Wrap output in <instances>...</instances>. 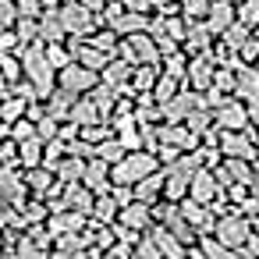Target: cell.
Wrapping results in <instances>:
<instances>
[{
    "label": "cell",
    "instance_id": "cell-1",
    "mask_svg": "<svg viewBox=\"0 0 259 259\" xmlns=\"http://www.w3.org/2000/svg\"><path fill=\"white\" fill-rule=\"evenodd\" d=\"M213 234L227 245V248H241L245 241H248V234H252V220L245 217V213H238V209H231V213H224V217H217V224H213Z\"/></svg>",
    "mask_w": 259,
    "mask_h": 259
},
{
    "label": "cell",
    "instance_id": "cell-2",
    "mask_svg": "<svg viewBox=\"0 0 259 259\" xmlns=\"http://www.w3.org/2000/svg\"><path fill=\"white\" fill-rule=\"evenodd\" d=\"M96 85H100V71H93V68L78 64V61H71V64H64V68L57 71V89H68V93H75V96H85V93H93Z\"/></svg>",
    "mask_w": 259,
    "mask_h": 259
},
{
    "label": "cell",
    "instance_id": "cell-3",
    "mask_svg": "<svg viewBox=\"0 0 259 259\" xmlns=\"http://www.w3.org/2000/svg\"><path fill=\"white\" fill-rule=\"evenodd\" d=\"M217 146H220L224 156H238V160H252V163H255V139H252L248 132H224V128H220Z\"/></svg>",
    "mask_w": 259,
    "mask_h": 259
},
{
    "label": "cell",
    "instance_id": "cell-4",
    "mask_svg": "<svg viewBox=\"0 0 259 259\" xmlns=\"http://www.w3.org/2000/svg\"><path fill=\"white\" fill-rule=\"evenodd\" d=\"M213 117H217V128H224V132H245L248 128V103L234 96L224 107H217Z\"/></svg>",
    "mask_w": 259,
    "mask_h": 259
},
{
    "label": "cell",
    "instance_id": "cell-5",
    "mask_svg": "<svg viewBox=\"0 0 259 259\" xmlns=\"http://www.w3.org/2000/svg\"><path fill=\"white\" fill-rule=\"evenodd\" d=\"M188 195H192L195 202H202V206H209V202L220 195V181H217L213 167H199V170L192 174V181H188Z\"/></svg>",
    "mask_w": 259,
    "mask_h": 259
},
{
    "label": "cell",
    "instance_id": "cell-6",
    "mask_svg": "<svg viewBox=\"0 0 259 259\" xmlns=\"http://www.w3.org/2000/svg\"><path fill=\"white\" fill-rule=\"evenodd\" d=\"M117 220H121L124 227L139 231V234H146V231L156 224V220H153V206H149V202H142V199L124 202V206H121V213H117Z\"/></svg>",
    "mask_w": 259,
    "mask_h": 259
},
{
    "label": "cell",
    "instance_id": "cell-7",
    "mask_svg": "<svg viewBox=\"0 0 259 259\" xmlns=\"http://www.w3.org/2000/svg\"><path fill=\"white\" fill-rule=\"evenodd\" d=\"M89 224V217L85 213H78V209H54L50 217H47V227H50V234L54 238H61V234H78L82 227Z\"/></svg>",
    "mask_w": 259,
    "mask_h": 259
},
{
    "label": "cell",
    "instance_id": "cell-8",
    "mask_svg": "<svg viewBox=\"0 0 259 259\" xmlns=\"http://www.w3.org/2000/svg\"><path fill=\"white\" fill-rule=\"evenodd\" d=\"M202 107V93H195V89H181L170 103H163V121H185L192 110H199Z\"/></svg>",
    "mask_w": 259,
    "mask_h": 259
},
{
    "label": "cell",
    "instance_id": "cell-9",
    "mask_svg": "<svg viewBox=\"0 0 259 259\" xmlns=\"http://www.w3.org/2000/svg\"><path fill=\"white\" fill-rule=\"evenodd\" d=\"M82 185H85V188H93L96 195L110 192V188H114V185H110V163H103L100 156L85 160V170H82Z\"/></svg>",
    "mask_w": 259,
    "mask_h": 259
},
{
    "label": "cell",
    "instance_id": "cell-10",
    "mask_svg": "<svg viewBox=\"0 0 259 259\" xmlns=\"http://www.w3.org/2000/svg\"><path fill=\"white\" fill-rule=\"evenodd\" d=\"M64 206L68 209H78V213H85V217H93V206H96V192L93 188H85L82 181H71V185H64Z\"/></svg>",
    "mask_w": 259,
    "mask_h": 259
},
{
    "label": "cell",
    "instance_id": "cell-11",
    "mask_svg": "<svg viewBox=\"0 0 259 259\" xmlns=\"http://www.w3.org/2000/svg\"><path fill=\"white\" fill-rule=\"evenodd\" d=\"M22 181H25L29 195H43V199H47V192L57 185V174L39 163V167H25V170H22Z\"/></svg>",
    "mask_w": 259,
    "mask_h": 259
},
{
    "label": "cell",
    "instance_id": "cell-12",
    "mask_svg": "<svg viewBox=\"0 0 259 259\" xmlns=\"http://www.w3.org/2000/svg\"><path fill=\"white\" fill-rule=\"evenodd\" d=\"M185 75H188V82H192V89H195V93H206V89L213 85V78H217V64H213L209 57H202V54H199V57L188 64V71H185Z\"/></svg>",
    "mask_w": 259,
    "mask_h": 259
},
{
    "label": "cell",
    "instance_id": "cell-13",
    "mask_svg": "<svg viewBox=\"0 0 259 259\" xmlns=\"http://www.w3.org/2000/svg\"><path fill=\"white\" fill-rule=\"evenodd\" d=\"M146 234L153 238V245L160 248V255H163V259H181V255L188 252V248H185V245H181V241H178V238H174V234H170L163 224H153Z\"/></svg>",
    "mask_w": 259,
    "mask_h": 259
},
{
    "label": "cell",
    "instance_id": "cell-14",
    "mask_svg": "<svg viewBox=\"0 0 259 259\" xmlns=\"http://www.w3.org/2000/svg\"><path fill=\"white\" fill-rule=\"evenodd\" d=\"M234 96L245 103L259 96V68H245V64L234 68Z\"/></svg>",
    "mask_w": 259,
    "mask_h": 259
},
{
    "label": "cell",
    "instance_id": "cell-15",
    "mask_svg": "<svg viewBox=\"0 0 259 259\" xmlns=\"http://www.w3.org/2000/svg\"><path fill=\"white\" fill-rule=\"evenodd\" d=\"M156 47L146 39V36H128V47H124V57L128 64H156Z\"/></svg>",
    "mask_w": 259,
    "mask_h": 259
},
{
    "label": "cell",
    "instance_id": "cell-16",
    "mask_svg": "<svg viewBox=\"0 0 259 259\" xmlns=\"http://www.w3.org/2000/svg\"><path fill=\"white\" fill-rule=\"evenodd\" d=\"M135 199H142V202H156V199H163V167L160 170H153V174H146V178H139L135 181Z\"/></svg>",
    "mask_w": 259,
    "mask_h": 259
},
{
    "label": "cell",
    "instance_id": "cell-17",
    "mask_svg": "<svg viewBox=\"0 0 259 259\" xmlns=\"http://www.w3.org/2000/svg\"><path fill=\"white\" fill-rule=\"evenodd\" d=\"M61 22H64V29L75 32V36H85V32L93 29V18H89V11H85L82 4H68V8L61 11Z\"/></svg>",
    "mask_w": 259,
    "mask_h": 259
},
{
    "label": "cell",
    "instance_id": "cell-18",
    "mask_svg": "<svg viewBox=\"0 0 259 259\" xmlns=\"http://www.w3.org/2000/svg\"><path fill=\"white\" fill-rule=\"evenodd\" d=\"M18 213H22L25 224H47V217H50V202H47L43 195H25V199L18 202Z\"/></svg>",
    "mask_w": 259,
    "mask_h": 259
},
{
    "label": "cell",
    "instance_id": "cell-19",
    "mask_svg": "<svg viewBox=\"0 0 259 259\" xmlns=\"http://www.w3.org/2000/svg\"><path fill=\"white\" fill-rule=\"evenodd\" d=\"M117 213H121V202H117V195L114 192H103V195H96V206H93V224H114L117 220Z\"/></svg>",
    "mask_w": 259,
    "mask_h": 259
},
{
    "label": "cell",
    "instance_id": "cell-20",
    "mask_svg": "<svg viewBox=\"0 0 259 259\" xmlns=\"http://www.w3.org/2000/svg\"><path fill=\"white\" fill-rule=\"evenodd\" d=\"M43 146H47V142L36 139V135L25 139V142H18V167H22V170H25V167H39V163H43Z\"/></svg>",
    "mask_w": 259,
    "mask_h": 259
},
{
    "label": "cell",
    "instance_id": "cell-21",
    "mask_svg": "<svg viewBox=\"0 0 259 259\" xmlns=\"http://www.w3.org/2000/svg\"><path fill=\"white\" fill-rule=\"evenodd\" d=\"M178 93H181V78H174V75H167V71H163V75L156 78V85H153V93H149V96L163 107V103H170Z\"/></svg>",
    "mask_w": 259,
    "mask_h": 259
},
{
    "label": "cell",
    "instance_id": "cell-22",
    "mask_svg": "<svg viewBox=\"0 0 259 259\" xmlns=\"http://www.w3.org/2000/svg\"><path fill=\"white\" fill-rule=\"evenodd\" d=\"M178 209H181V206H178ZM163 227H167V231H170V234H174V238H178V241H181L185 248H192V245L199 241V231H195V227H192V224H188V220H185L181 213H178L174 220H167Z\"/></svg>",
    "mask_w": 259,
    "mask_h": 259
},
{
    "label": "cell",
    "instance_id": "cell-23",
    "mask_svg": "<svg viewBox=\"0 0 259 259\" xmlns=\"http://www.w3.org/2000/svg\"><path fill=\"white\" fill-rule=\"evenodd\" d=\"M96 156H100L103 163H121V160L128 156V149L121 146V139H117V135H107L103 142H96Z\"/></svg>",
    "mask_w": 259,
    "mask_h": 259
},
{
    "label": "cell",
    "instance_id": "cell-24",
    "mask_svg": "<svg viewBox=\"0 0 259 259\" xmlns=\"http://www.w3.org/2000/svg\"><path fill=\"white\" fill-rule=\"evenodd\" d=\"M15 252H18V259H50V248H47V245H39L29 231L15 241Z\"/></svg>",
    "mask_w": 259,
    "mask_h": 259
},
{
    "label": "cell",
    "instance_id": "cell-25",
    "mask_svg": "<svg viewBox=\"0 0 259 259\" xmlns=\"http://www.w3.org/2000/svg\"><path fill=\"white\" fill-rule=\"evenodd\" d=\"M82 170H85V160H78V156H64L61 163H57V181H64V185H71V181H82Z\"/></svg>",
    "mask_w": 259,
    "mask_h": 259
},
{
    "label": "cell",
    "instance_id": "cell-26",
    "mask_svg": "<svg viewBox=\"0 0 259 259\" xmlns=\"http://www.w3.org/2000/svg\"><path fill=\"white\" fill-rule=\"evenodd\" d=\"M185 195H188V178L163 170V199H170V202H181Z\"/></svg>",
    "mask_w": 259,
    "mask_h": 259
},
{
    "label": "cell",
    "instance_id": "cell-27",
    "mask_svg": "<svg viewBox=\"0 0 259 259\" xmlns=\"http://www.w3.org/2000/svg\"><path fill=\"white\" fill-rule=\"evenodd\" d=\"M209 32H220L224 36V29H231V22H234V11L227 8V4H209Z\"/></svg>",
    "mask_w": 259,
    "mask_h": 259
},
{
    "label": "cell",
    "instance_id": "cell-28",
    "mask_svg": "<svg viewBox=\"0 0 259 259\" xmlns=\"http://www.w3.org/2000/svg\"><path fill=\"white\" fill-rule=\"evenodd\" d=\"M39 36H43L47 43H61V39L68 36V29H64V22H61V15H43V22H39Z\"/></svg>",
    "mask_w": 259,
    "mask_h": 259
},
{
    "label": "cell",
    "instance_id": "cell-29",
    "mask_svg": "<svg viewBox=\"0 0 259 259\" xmlns=\"http://www.w3.org/2000/svg\"><path fill=\"white\" fill-rule=\"evenodd\" d=\"M64 156H68V142H64V139H54V142L43 146V167L57 170V163H61Z\"/></svg>",
    "mask_w": 259,
    "mask_h": 259
},
{
    "label": "cell",
    "instance_id": "cell-30",
    "mask_svg": "<svg viewBox=\"0 0 259 259\" xmlns=\"http://www.w3.org/2000/svg\"><path fill=\"white\" fill-rule=\"evenodd\" d=\"M36 139H43V142L61 139V121H57V117H50V114H43V117L36 121Z\"/></svg>",
    "mask_w": 259,
    "mask_h": 259
},
{
    "label": "cell",
    "instance_id": "cell-31",
    "mask_svg": "<svg viewBox=\"0 0 259 259\" xmlns=\"http://www.w3.org/2000/svg\"><path fill=\"white\" fill-rule=\"evenodd\" d=\"M8 135H11L15 142H25V139H32V135H36V121H32V117H18V121L8 128Z\"/></svg>",
    "mask_w": 259,
    "mask_h": 259
},
{
    "label": "cell",
    "instance_id": "cell-32",
    "mask_svg": "<svg viewBox=\"0 0 259 259\" xmlns=\"http://www.w3.org/2000/svg\"><path fill=\"white\" fill-rule=\"evenodd\" d=\"M47 57H50V64H54L57 71H61L64 64H71V54H68L61 43H50V47H47Z\"/></svg>",
    "mask_w": 259,
    "mask_h": 259
},
{
    "label": "cell",
    "instance_id": "cell-33",
    "mask_svg": "<svg viewBox=\"0 0 259 259\" xmlns=\"http://www.w3.org/2000/svg\"><path fill=\"white\" fill-rule=\"evenodd\" d=\"M238 18H241V25H255L259 22V0H245L241 11H238Z\"/></svg>",
    "mask_w": 259,
    "mask_h": 259
},
{
    "label": "cell",
    "instance_id": "cell-34",
    "mask_svg": "<svg viewBox=\"0 0 259 259\" xmlns=\"http://www.w3.org/2000/svg\"><path fill=\"white\" fill-rule=\"evenodd\" d=\"M238 252H241V259H259V231H252L248 241H245Z\"/></svg>",
    "mask_w": 259,
    "mask_h": 259
},
{
    "label": "cell",
    "instance_id": "cell-35",
    "mask_svg": "<svg viewBox=\"0 0 259 259\" xmlns=\"http://www.w3.org/2000/svg\"><path fill=\"white\" fill-rule=\"evenodd\" d=\"M11 18H15L11 0H0V29H4V25H11Z\"/></svg>",
    "mask_w": 259,
    "mask_h": 259
},
{
    "label": "cell",
    "instance_id": "cell-36",
    "mask_svg": "<svg viewBox=\"0 0 259 259\" xmlns=\"http://www.w3.org/2000/svg\"><path fill=\"white\" fill-rule=\"evenodd\" d=\"M248 124H252V128H259V96H255V100H248Z\"/></svg>",
    "mask_w": 259,
    "mask_h": 259
},
{
    "label": "cell",
    "instance_id": "cell-37",
    "mask_svg": "<svg viewBox=\"0 0 259 259\" xmlns=\"http://www.w3.org/2000/svg\"><path fill=\"white\" fill-rule=\"evenodd\" d=\"M185 259H206V252H202V248H199V245H192V248H188V252H185Z\"/></svg>",
    "mask_w": 259,
    "mask_h": 259
},
{
    "label": "cell",
    "instance_id": "cell-38",
    "mask_svg": "<svg viewBox=\"0 0 259 259\" xmlns=\"http://www.w3.org/2000/svg\"><path fill=\"white\" fill-rule=\"evenodd\" d=\"M4 248H8V234H4V231H0V252H4Z\"/></svg>",
    "mask_w": 259,
    "mask_h": 259
},
{
    "label": "cell",
    "instance_id": "cell-39",
    "mask_svg": "<svg viewBox=\"0 0 259 259\" xmlns=\"http://www.w3.org/2000/svg\"><path fill=\"white\" fill-rule=\"evenodd\" d=\"M252 231H259V217H255V220H252Z\"/></svg>",
    "mask_w": 259,
    "mask_h": 259
},
{
    "label": "cell",
    "instance_id": "cell-40",
    "mask_svg": "<svg viewBox=\"0 0 259 259\" xmlns=\"http://www.w3.org/2000/svg\"><path fill=\"white\" fill-rule=\"evenodd\" d=\"M255 160H259V139H255Z\"/></svg>",
    "mask_w": 259,
    "mask_h": 259
},
{
    "label": "cell",
    "instance_id": "cell-41",
    "mask_svg": "<svg viewBox=\"0 0 259 259\" xmlns=\"http://www.w3.org/2000/svg\"><path fill=\"white\" fill-rule=\"evenodd\" d=\"M181 259H185V255H181Z\"/></svg>",
    "mask_w": 259,
    "mask_h": 259
}]
</instances>
